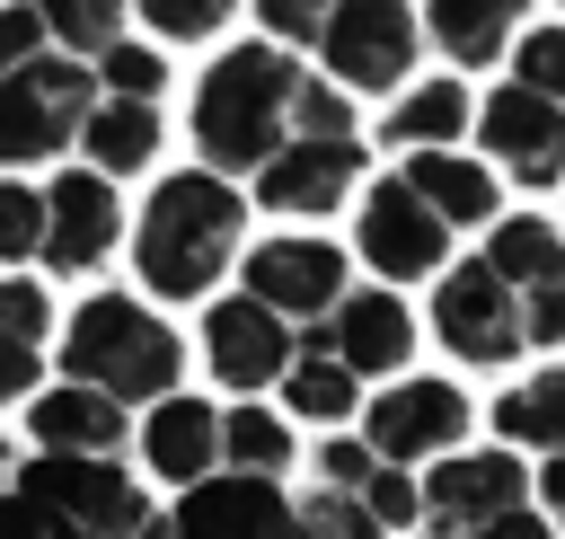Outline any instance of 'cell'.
I'll return each mask as SVG.
<instances>
[{
    "mask_svg": "<svg viewBox=\"0 0 565 539\" xmlns=\"http://www.w3.org/2000/svg\"><path fill=\"white\" fill-rule=\"evenodd\" d=\"M300 141H353V97L282 44H230L194 80V150L212 177H265Z\"/></svg>",
    "mask_w": 565,
    "mask_h": 539,
    "instance_id": "cell-1",
    "label": "cell"
},
{
    "mask_svg": "<svg viewBox=\"0 0 565 539\" xmlns=\"http://www.w3.org/2000/svg\"><path fill=\"white\" fill-rule=\"evenodd\" d=\"M247 247V194L212 168H177L150 186L141 230H132V274L159 300H212L230 256Z\"/></svg>",
    "mask_w": 565,
    "mask_h": 539,
    "instance_id": "cell-2",
    "label": "cell"
},
{
    "mask_svg": "<svg viewBox=\"0 0 565 539\" xmlns=\"http://www.w3.org/2000/svg\"><path fill=\"white\" fill-rule=\"evenodd\" d=\"M177 371H185L177 327L150 318L132 292H97V300H79L71 327H62V380H71V389H97V398H115V406H141V398L159 406V398H177Z\"/></svg>",
    "mask_w": 565,
    "mask_h": 539,
    "instance_id": "cell-3",
    "label": "cell"
},
{
    "mask_svg": "<svg viewBox=\"0 0 565 539\" xmlns=\"http://www.w3.org/2000/svg\"><path fill=\"white\" fill-rule=\"evenodd\" d=\"M106 88V53H62L35 44L18 71H0V168H44L62 150H79V124L97 115Z\"/></svg>",
    "mask_w": 565,
    "mask_h": 539,
    "instance_id": "cell-4",
    "label": "cell"
},
{
    "mask_svg": "<svg viewBox=\"0 0 565 539\" xmlns=\"http://www.w3.org/2000/svg\"><path fill=\"white\" fill-rule=\"evenodd\" d=\"M309 53H318V80H335L344 97H388V88H406V71L424 53L415 0H335L318 18Z\"/></svg>",
    "mask_w": 565,
    "mask_h": 539,
    "instance_id": "cell-5",
    "label": "cell"
},
{
    "mask_svg": "<svg viewBox=\"0 0 565 539\" xmlns=\"http://www.w3.org/2000/svg\"><path fill=\"white\" fill-rule=\"evenodd\" d=\"M9 495H26L35 512H53V521L79 530V539H141V530H150V495H141L115 459H53V451H35Z\"/></svg>",
    "mask_w": 565,
    "mask_h": 539,
    "instance_id": "cell-6",
    "label": "cell"
},
{
    "mask_svg": "<svg viewBox=\"0 0 565 539\" xmlns=\"http://www.w3.org/2000/svg\"><path fill=\"white\" fill-rule=\"evenodd\" d=\"M256 309H274L291 336H309L344 292H353V265H344V247H327V239H265V247H247V283H238Z\"/></svg>",
    "mask_w": 565,
    "mask_h": 539,
    "instance_id": "cell-7",
    "label": "cell"
},
{
    "mask_svg": "<svg viewBox=\"0 0 565 539\" xmlns=\"http://www.w3.org/2000/svg\"><path fill=\"white\" fill-rule=\"evenodd\" d=\"M468 433V398L450 380H388L371 406H362V451L388 459V468H415V459H450Z\"/></svg>",
    "mask_w": 565,
    "mask_h": 539,
    "instance_id": "cell-8",
    "label": "cell"
},
{
    "mask_svg": "<svg viewBox=\"0 0 565 539\" xmlns=\"http://www.w3.org/2000/svg\"><path fill=\"white\" fill-rule=\"evenodd\" d=\"M353 247H362V265H371V274H388V283H424V274H441V265H450V230H441V221L397 186V168L362 186Z\"/></svg>",
    "mask_w": 565,
    "mask_h": 539,
    "instance_id": "cell-9",
    "label": "cell"
},
{
    "mask_svg": "<svg viewBox=\"0 0 565 539\" xmlns=\"http://www.w3.org/2000/svg\"><path fill=\"white\" fill-rule=\"evenodd\" d=\"M433 336L459 353V362H512L521 353V292L512 283H494L477 256L468 265H441V283H433Z\"/></svg>",
    "mask_w": 565,
    "mask_h": 539,
    "instance_id": "cell-10",
    "label": "cell"
},
{
    "mask_svg": "<svg viewBox=\"0 0 565 539\" xmlns=\"http://www.w3.org/2000/svg\"><path fill=\"white\" fill-rule=\"evenodd\" d=\"M486 141V168H503L512 186H565V106L494 80V97L468 115Z\"/></svg>",
    "mask_w": 565,
    "mask_h": 539,
    "instance_id": "cell-11",
    "label": "cell"
},
{
    "mask_svg": "<svg viewBox=\"0 0 565 539\" xmlns=\"http://www.w3.org/2000/svg\"><path fill=\"white\" fill-rule=\"evenodd\" d=\"M35 194H44V239H35V256H44L53 274H97V265L115 256V239H124L115 186H106L97 168H62V177L35 186Z\"/></svg>",
    "mask_w": 565,
    "mask_h": 539,
    "instance_id": "cell-12",
    "label": "cell"
},
{
    "mask_svg": "<svg viewBox=\"0 0 565 539\" xmlns=\"http://www.w3.org/2000/svg\"><path fill=\"white\" fill-rule=\"evenodd\" d=\"M415 504H424V521H433L441 539H459V530L530 504V468H521L503 442H494V451H450L433 477H415Z\"/></svg>",
    "mask_w": 565,
    "mask_h": 539,
    "instance_id": "cell-13",
    "label": "cell"
},
{
    "mask_svg": "<svg viewBox=\"0 0 565 539\" xmlns=\"http://www.w3.org/2000/svg\"><path fill=\"white\" fill-rule=\"evenodd\" d=\"M300 345H318V353L344 362L353 380H388V371H406V353H415V318H406L397 292H344Z\"/></svg>",
    "mask_w": 565,
    "mask_h": 539,
    "instance_id": "cell-14",
    "label": "cell"
},
{
    "mask_svg": "<svg viewBox=\"0 0 565 539\" xmlns=\"http://www.w3.org/2000/svg\"><path fill=\"white\" fill-rule=\"evenodd\" d=\"M291 345H300V336H291L274 309H256L247 292H230V300L203 309V362H212V380L238 389V398H247V389H274L282 362H291Z\"/></svg>",
    "mask_w": 565,
    "mask_h": 539,
    "instance_id": "cell-15",
    "label": "cell"
},
{
    "mask_svg": "<svg viewBox=\"0 0 565 539\" xmlns=\"http://www.w3.org/2000/svg\"><path fill=\"white\" fill-rule=\"evenodd\" d=\"M168 539H291V504L274 477H203L185 486V504L159 521Z\"/></svg>",
    "mask_w": 565,
    "mask_h": 539,
    "instance_id": "cell-16",
    "label": "cell"
},
{
    "mask_svg": "<svg viewBox=\"0 0 565 539\" xmlns=\"http://www.w3.org/2000/svg\"><path fill=\"white\" fill-rule=\"evenodd\" d=\"M397 186H406L450 239L494 221V168L468 159V150H406V159H397Z\"/></svg>",
    "mask_w": 565,
    "mask_h": 539,
    "instance_id": "cell-17",
    "label": "cell"
},
{
    "mask_svg": "<svg viewBox=\"0 0 565 539\" xmlns=\"http://www.w3.org/2000/svg\"><path fill=\"white\" fill-rule=\"evenodd\" d=\"M141 468L159 486H203L221 468V415L203 398H159L141 415Z\"/></svg>",
    "mask_w": 565,
    "mask_h": 539,
    "instance_id": "cell-18",
    "label": "cell"
},
{
    "mask_svg": "<svg viewBox=\"0 0 565 539\" xmlns=\"http://www.w3.org/2000/svg\"><path fill=\"white\" fill-rule=\"evenodd\" d=\"M26 433L53 451V459H115V442H124V406L115 398H97V389H35L26 398Z\"/></svg>",
    "mask_w": 565,
    "mask_h": 539,
    "instance_id": "cell-19",
    "label": "cell"
},
{
    "mask_svg": "<svg viewBox=\"0 0 565 539\" xmlns=\"http://www.w3.org/2000/svg\"><path fill=\"white\" fill-rule=\"evenodd\" d=\"M521 18H530V0H424V18H415V27H424L459 71H486L494 53H512Z\"/></svg>",
    "mask_w": 565,
    "mask_h": 539,
    "instance_id": "cell-20",
    "label": "cell"
},
{
    "mask_svg": "<svg viewBox=\"0 0 565 539\" xmlns=\"http://www.w3.org/2000/svg\"><path fill=\"white\" fill-rule=\"evenodd\" d=\"M477 265H486L494 283H512V292L530 300V292L565 283V230H556V221H539V212L486 221V247H477Z\"/></svg>",
    "mask_w": 565,
    "mask_h": 539,
    "instance_id": "cell-21",
    "label": "cell"
},
{
    "mask_svg": "<svg viewBox=\"0 0 565 539\" xmlns=\"http://www.w3.org/2000/svg\"><path fill=\"white\" fill-rule=\"evenodd\" d=\"M44 336H53V300H44V283L0 274V398H35Z\"/></svg>",
    "mask_w": 565,
    "mask_h": 539,
    "instance_id": "cell-22",
    "label": "cell"
},
{
    "mask_svg": "<svg viewBox=\"0 0 565 539\" xmlns=\"http://www.w3.org/2000/svg\"><path fill=\"white\" fill-rule=\"evenodd\" d=\"M150 150H159V106L150 97H97V115L79 124V159L106 186L132 177V168H150Z\"/></svg>",
    "mask_w": 565,
    "mask_h": 539,
    "instance_id": "cell-23",
    "label": "cell"
},
{
    "mask_svg": "<svg viewBox=\"0 0 565 539\" xmlns=\"http://www.w3.org/2000/svg\"><path fill=\"white\" fill-rule=\"evenodd\" d=\"M468 88L459 80H424V88H397V106H388V124H380V141L406 159V150H459V133H468Z\"/></svg>",
    "mask_w": 565,
    "mask_h": 539,
    "instance_id": "cell-24",
    "label": "cell"
},
{
    "mask_svg": "<svg viewBox=\"0 0 565 539\" xmlns=\"http://www.w3.org/2000/svg\"><path fill=\"white\" fill-rule=\"evenodd\" d=\"M494 433H503L512 451L565 459V362H547V371H530L521 389H503V398H494Z\"/></svg>",
    "mask_w": 565,
    "mask_h": 539,
    "instance_id": "cell-25",
    "label": "cell"
},
{
    "mask_svg": "<svg viewBox=\"0 0 565 539\" xmlns=\"http://www.w3.org/2000/svg\"><path fill=\"white\" fill-rule=\"evenodd\" d=\"M353 389H362V380H353L344 362H327L318 345H291V362H282V406H291V415H327V424H335V415H353Z\"/></svg>",
    "mask_w": 565,
    "mask_h": 539,
    "instance_id": "cell-26",
    "label": "cell"
},
{
    "mask_svg": "<svg viewBox=\"0 0 565 539\" xmlns=\"http://www.w3.org/2000/svg\"><path fill=\"white\" fill-rule=\"evenodd\" d=\"M221 459L238 477H274V468H291V424L274 406H230L221 415Z\"/></svg>",
    "mask_w": 565,
    "mask_h": 539,
    "instance_id": "cell-27",
    "label": "cell"
},
{
    "mask_svg": "<svg viewBox=\"0 0 565 539\" xmlns=\"http://www.w3.org/2000/svg\"><path fill=\"white\" fill-rule=\"evenodd\" d=\"M124 0H35V27H44V44H62V53H106L115 35H124Z\"/></svg>",
    "mask_w": 565,
    "mask_h": 539,
    "instance_id": "cell-28",
    "label": "cell"
},
{
    "mask_svg": "<svg viewBox=\"0 0 565 539\" xmlns=\"http://www.w3.org/2000/svg\"><path fill=\"white\" fill-rule=\"evenodd\" d=\"M503 80L530 88V97H547V106H565V18H556V27H521Z\"/></svg>",
    "mask_w": 565,
    "mask_h": 539,
    "instance_id": "cell-29",
    "label": "cell"
},
{
    "mask_svg": "<svg viewBox=\"0 0 565 539\" xmlns=\"http://www.w3.org/2000/svg\"><path fill=\"white\" fill-rule=\"evenodd\" d=\"M124 9H141V27H150L159 44H203V35L230 27L238 0H124Z\"/></svg>",
    "mask_w": 565,
    "mask_h": 539,
    "instance_id": "cell-30",
    "label": "cell"
},
{
    "mask_svg": "<svg viewBox=\"0 0 565 539\" xmlns=\"http://www.w3.org/2000/svg\"><path fill=\"white\" fill-rule=\"evenodd\" d=\"M291 530H300V539H388V530H380L353 495H335V486H309V504L291 512Z\"/></svg>",
    "mask_w": 565,
    "mask_h": 539,
    "instance_id": "cell-31",
    "label": "cell"
},
{
    "mask_svg": "<svg viewBox=\"0 0 565 539\" xmlns=\"http://www.w3.org/2000/svg\"><path fill=\"white\" fill-rule=\"evenodd\" d=\"M353 504H362L380 530H406V521H424V504H415V468H388V459H380V468L353 486Z\"/></svg>",
    "mask_w": 565,
    "mask_h": 539,
    "instance_id": "cell-32",
    "label": "cell"
},
{
    "mask_svg": "<svg viewBox=\"0 0 565 539\" xmlns=\"http://www.w3.org/2000/svg\"><path fill=\"white\" fill-rule=\"evenodd\" d=\"M35 239H44V194L18 186V177H0V265H26Z\"/></svg>",
    "mask_w": 565,
    "mask_h": 539,
    "instance_id": "cell-33",
    "label": "cell"
},
{
    "mask_svg": "<svg viewBox=\"0 0 565 539\" xmlns=\"http://www.w3.org/2000/svg\"><path fill=\"white\" fill-rule=\"evenodd\" d=\"M335 0H256V18H265V44H282V53H309V35H318V18H327Z\"/></svg>",
    "mask_w": 565,
    "mask_h": 539,
    "instance_id": "cell-34",
    "label": "cell"
},
{
    "mask_svg": "<svg viewBox=\"0 0 565 539\" xmlns=\"http://www.w3.org/2000/svg\"><path fill=\"white\" fill-rule=\"evenodd\" d=\"M371 468H380V459H371V451H362V433H335V442H327V451H318V477H327V486H335V495H353V486H362V477H371Z\"/></svg>",
    "mask_w": 565,
    "mask_h": 539,
    "instance_id": "cell-35",
    "label": "cell"
},
{
    "mask_svg": "<svg viewBox=\"0 0 565 539\" xmlns=\"http://www.w3.org/2000/svg\"><path fill=\"white\" fill-rule=\"evenodd\" d=\"M530 345H565V283H547V292L521 300V353Z\"/></svg>",
    "mask_w": 565,
    "mask_h": 539,
    "instance_id": "cell-36",
    "label": "cell"
},
{
    "mask_svg": "<svg viewBox=\"0 0 565 539\" xmlns=\"http://www.w3.org/2000/svg\"><path fill=\"white\" fill-rule=\"evenodd\" d=\"M35 44H44V27H35V0H0V71H18Z\"/></svg>",
    "mask_w": 565,
    "mask_h": 539,
    "instance_id": "cell-37",
    "label": "cell"
},
{
    "mask_svg": "<svg viewBox=\"0 0 565 539\" xmlns=\"http://www.w3.org/2000/svg\"><path fill=\"white\" fill-rule=\"evenodd\" d=\"M0 539H79V530H62L53 512H35L26 495H0Z\"/></svg>",
    "mask_w": 565,
    "mask_h": 539,
    "instance_id": "cell-38",
    "label": "cell"
},
{
    "mask_svg": "<svg viewBox=\"0 0 565 539\" xmlns=\"http://www.w3.org/2000/svg\"><path fill=\"white\" fill-rule=\"evenodd\" d=\"M459 539H556V530H547V512L512 504V512H494V521H477V530H459Z\"/></svg>",
    "mask_w": 565,
    "mask_h": 539,
    "instance_id": "cell-39",
    "label": "cell"
},
{
    "mask_svg": "<svg viewBox=\"0 0 565 539\" xmlns=\"http://www.w3.org/2000/svg\"><path fill=\"white\" fill-rule=\"evenodd\" d=\"M539 495H547V530H565V459H547V477H539Z\"/></svg>",
    "mask_w": 565,
    "mask_h": 539,
    "instance_id": "cell-40",
    "label": "cell"
},
{
    "mask_svg": "<svg viewBox=\"0 0 565 539\" xmlns=\"http://www.w3.org/2000/svg\"><path fill=\"white\" fill-rule=\"evenodd\" d=\"M141 539H168V530H159V521H150V530H141Z\"/></svg>",
    "mask_w": 565,
    "mask_h": 539,
    "instance_id": "cell-41",
    "label": "cell"
},
{
    "mask_svg": "<svg viewBox=\"0 0 565 539\" xmlns=\"http://www.w3.org/2000/svg\"><path fill=\"white\" fill-rule=\"evenodd\" d=\"M0 477H9V442H0Z\"/></svg>",
    "mask_w": 565,
    "mask_h": 539,
    "instance_id": "cell-42",
    "label": "cell"
}]
</instances>
